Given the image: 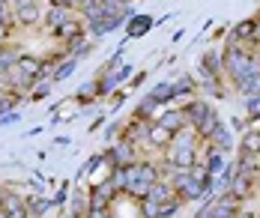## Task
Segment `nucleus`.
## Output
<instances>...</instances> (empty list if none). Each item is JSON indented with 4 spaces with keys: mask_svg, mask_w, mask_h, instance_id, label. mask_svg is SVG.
Here are the masks:
<instances>
[{
    "mask_svg": "<svg viewBox=\"0 0 260 218\" xmlns=\"http://www.w3.org/2000/svg\"><path fill=\"white\" fill-rule=\"evenodd\" d=\"M114 183H117L120 189L138 194V197H147V191L158 183V167L150 164V162H135V164H129V167H117Z\"/></svg>",
    "mask_w": 260,
    "mask_h": 218,
    "instance_id": "f257e3e1",
    "label": "nucleus"
},
{
    "mask_svg": "<svg viewBox=\"0 0 260 218\" xmlns=\"http://www.w3.org/2000/svg\"><path fill=\"white\" fill-rule=\"evenodd\" d=\"M194 159H198V150H194V137L185 135V129H182L180 135H174L171 153H168V162L174 164L177 170H188V167H194Z\"/></svg>",
    "mask_w": 260,
    "mask_h": 218,
    "instance_id": "f03ea898",
    "label": "nucleus"
},
{
    "mask_svg": "<svg viewBox=\"0 0 260 218\" xmlns=\"http://www.w3.org/2000/svg\"><path fill=\"white\" fill-rule=\"evenodd\" d=\"M12 6H15V21H18L21 27H33V24L42 21V6H39V0H12Z\"/></svg>",
    "mask_w": 260,
    "mask_h": 218,
    "instance_id": "7ed1b4c3",
    "label": "nucleus"
},
{
    "mask_svg": "<svg viewBox=\"0 0 260 218\" xmlns=\"http://www.w3.org/2000/svg\"><path fill=\"white\" fill-rule=\"evenodd\" d=\"M42 21H45V27L54 30V27H63V24H69L72 21V6H63V3H48V9L42 12Z\"/></svg>",
    "mask_w": 260,
    "mask_h": 218,
    "instance_id": "20e7f679",
    "label": "nucleus"
},
{
    "mask_svg": "<svg viewBox=\"0 0 260 218\" xmlns=\"http://www.w3.org/2000/svg\"><path fill=\"white\" fill-rule=\"evenodd\" d=\"M239 215H242V212H239V206L234 203V194H228V197L215 200L201 218H239Z\"/></svg>",
    "mask_w": 260,
    "mask_h": 218,
    "instance_id": "39448f33",
    "label": "nucleus"
},
{
    "mask_svg": "<svg viewBox=\"0 0 260 218\" xmlns=\"http://www.w3.org/2000/svg\"><path fill=\"white\" fill-rule=\"evenodd\" d=\"M251 191H254V173L236 170L234 183H231V194H234V200H245V197H251Z\"/></svg>",
    "mask_w": 260,
    "mask_h": 218,
    "instance_id": "423d86ee",
    "label": "nucleus"
},
{
    "mask_svg": "<svg viewBox=\"0 0 260 218\" xmlns=\"http://www.w3.org/2000/svg\"><path fill=\"white\" fill-rule=\"evenodd\" d=\"M15 69H18V72H24V75H30V78H39V81H42V75L48 72L45 60H39V57H33V54H21Z\"/></svg>",
    "mask_w": 260,
    "mask_h": 218,
    "instance_id": "0eeeda50",
    "label": "nucleus"
},
{
    "mask_svg": "<svg viewBox=\"0 0 260 218\" xmlns=\"http://www.w3.org/2000/svg\"><path fill=\"white\" fill-rule=\"evenodd\" d=\"M156 123H161V126H165L168 132L180 135L182 129H185V123H188V120H185V111H182V108H171V111H165V114L158 117Z\"/></svg>",
    "mask_w": 260,
    "mask_h": 218,
    "instance_id": "6e6552de",
    "label": "nucleus"
},
{
    "mask_svg": "<svg viewBox=\"0 0 260 218\" xmlns=\"http://www.w3.org/2000/svg\"><path fill=\"white\" fill-rule=\"evenodd\" d=\"M147 140H150L156 150H165V147L174 143V132H168L161 123H150V126H147Z\"/></svg>",
    "mask_w": 260,
    "mask_h": 218,
    "instance_id": "1a4fd4ad",
    "label": "nucleus"
},
{
    "mask_svg": "<svg viewBox=\"0 0 260 218\" xmlns=\"http://www.w3.org/2000/svg\"><path fill=\"white\" fill-rule=\"evenodd\" d=\"M0 209L6 212V218H27V215H30L18 194H6V197H3V203H0Z\"/></svg>",
    "mask_w": 260,
    "mask_h": 218,
    "instance_id": "9d476101",
    "label": "nucleus"
},
{
    "mask_svg": "<svg viewBox=\"0 0 260 218\" xmlns=\"http://www.w3.org/2000/svg\"><path fill=\"white\" fill-rule=\"evenodd\" d=\"M18 51L15 48H9V45H3L0 48V75H6V72H12L15 66H18Z\"/></svg>",
    "mask_w": 260,
    "mask_h": 218,
    "instance_id": "9b49d317",
    "label": "nucleus"
},
{
    "mask_svg": "<svg viewBox=\"0 0 260 218\" xmlns=\"http://www.w3.org/2000/svg\"><path fill=\"white\" fill-rule=\"evenodd\" d=\"M114 159H117V167H129V164H135V150H132L129 140L120 143V147L114 150Z\"/></svg>",
    "mask_w": 260,
    "mask_h": 218,
    "instance_id": "f8f14e48",
    "label": "nucleus"
},
{
    "mask_svg": "<svg viewBox=\"0 0 260 218\" xmlns=\"http://www.w3.org/2000/svg\"><path fill=\"white\" fill-rule=\"evenodd\" d=\"M254 30H257V21H242V24H236L234 30V39H254Z\"/></svg>",
    "mask_w": 260,
    "mask_h": 218,
    "instance_id": "ddd939ff",
    "label": "nucleus"
},
{
    "mask_svg": "<svg viewBox=\"0 0 260 218\" xmlns=\"http://www.w3.org/2000/svg\"><path fill=\"white\" fill-rule=\"evenodd\" d=\"M48 209V200H42V197H30L27 200V212H33V215H42Z\"/></svg>",
    "mask_w": 260,
    "mask_h": 218,
    "instance_id": "4468645a",
    "label": "nucleus"
},
{
    "mask_svg": "<svg viewBox=\"0 0 260 218\" xmlns=\"http://www.w3.org/2000/svg\"><path fill=\"white\" fill-rule=\"evenodd\" d=\"M72 69H75V60H66V63L54 66V78H66V75H72Z\"/></svg>",
    "mask_w": 260,
    "mask_h": 218,
    "instance_id": "2eb2a0df",
    "label": "nucleus"
},
{
    "mask_svg": "<svg viewBox=\"0 0 260 218\" xmlns=\"http://www.w3.org/2000/svg\"><path fill=\"white\" fill-rule=\"evenodd\" d=\"M0 24H15V15H9V3L6 0H0Z\"/></svg>",
    "mask_w": 260,
    "mask_h": 218,
    "instance_id": "dca6fc26",
    "label": "nucleus"
},
{
    "mask_svg": "<svg viewBox=\"0 0 260 218\" xmlns=\"http://www.w3.org/2000/svg\"><path fill=\"white\" fill-rule=\"evenodd\" d=\"M218 170H221V156L212 153V156H209V164H207V173L212 176V173H218Z\"/></svg>",
    "mask_w": 260,
    "mask_h": 218,
    "instance_id": "f3484780",
    "label": "nucleus"
},
{
    "mask_svg": "<svg viewBox=\"0 0 260 218\" xmlns=\"http://www.w3.org/2000/svg\"><path fill=\"white\" fill-rule=\"evenodd\" d=\"M204 66H207V69H212V81H215V78H218V57L207 54V57H204Z\"/></svg>",
    "mask_w": 260,
    "mask_h": 218,
    "instance_id": "a211bd4d",
    "label": "nucleus"
},
{
    "mask_svg": "<svg viewBox=\"0 0 260 218\" xmlns=\"http://www.w3.org/2000/svg\"><path fill=\"white\" fill-rule=\"evenodd\" d=\"M9 33H12V27H9V24H0V48L6 45V39H9Z\"/></svg>",
    "mask_w": 260,
    "mask_h": 218,
    "instance_id": "6ab92c4d",
    "label": "nucleus"
},
{
    "mask_svg": "<svg viewBox=\"0 0 260 218\" xmlns=\"http://www.w3.org/2000/svg\"><path fill=\"white\" fill-rule=\"evenodd\" d=\"M33 96H36V99H42V96H48V84H39V87L33 90Z\"/></svg>",
    "mask_w": 260,
    "mask_h": 218,
    "instance_id": "aec40b11",
    "label": "nucleus"
},
{
    "mask_svg": "<svg viewBox=\"0 0 260 218\" xmlns=\"http://www.w3.org/2000/svg\"><path fill=\"white\" fill-rule=\"evenodd\" d=\"M254 39H260V21H257V30H254Z\"/></svg>",
    "mask_w": 260,
    "mask_h": 218,
    "instance_id": "412c9836",
    "label": "nucleus"
},
{
    "mask_svg": "<svg viewBox=\"0 0 260 218\" xmlns=\"http://www.w3.org/2000/svg\"><path fill=\"white\" fill-rule=\"evenodd\" d=\"M3 197H6V191H0V203H3Z\"/></svg>",
    "mask_w": 260,
    "mask_h": 218,
    "instance_id": "4be33fe9",
    "label": "nucleus"
}]
</instances>
